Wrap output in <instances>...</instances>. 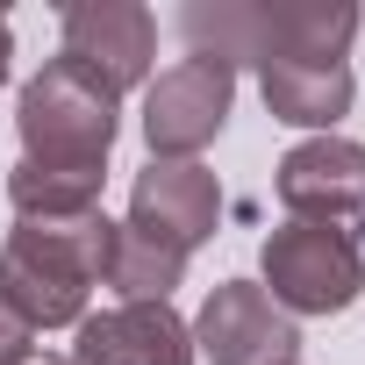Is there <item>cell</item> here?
Returning <instances> with one entry per match:
<instances>
[{
  "instance_id": "4fadbf2b",
  "label": "cell",
  "mask_w": 365,
  "mask_h": 365,
  "mask_svg": "<svg viewBox=\"0 0 365 365\" xmlns=\"http://www.w3.org/2000/svg\"><path fill=\"white\" fill-rule=\"evenodd\" d=\"M108 187V165H15L8 172V208L15 222H65V215H93Z\"/></svg>"
},
{
  "instance_id": "5bb4252c",
  "label": "cell",
  "mask_w": 365,
  "mask_h": 365,
  "mask_svg": "<svg viewBox=\"0 0 365 365\" xmlns=\"http://www.w3.org/2000/svg\"><path fill=\"white\" fill-rule=\"evenodd\" d=\"M179 279H187V251L115 222V251H108V272H101V287H115V301H172Z\"/></svg>"
},
{
  "instance_id": "30bf717a",
  "label": "cell",
  "mask_w": 365,
  "mask_h": 365,
  "mask_svg": "<svg viewBox=\"0 0 365 365\" xmlns=\"http://www.w3.org/2000/svg\"><path fill=\"white\" fill-rule=\"evenodd\" d=\"M258 15H265V65H344L358 36L351 0H258Z\"/></svg>"
},
{
  "instance_id": "6da1fadb",
  "label": "cell",
  "mask_w": 365,
  "mask_h": 365,
  "mask_svg": "<svg viewBox=\"0 0 365 365\" xmlns=\"http://www.w3.org/2000/svg\"><path fill=\"white\" fill-rule=\"evenodd\" d=\"M108 251H115L108 208L65 215V222H15L8 244H0V301L36 336L43 329H79L86 301L108 272Z\"/></svg>"
},
{
  "instance_id": "3957f363",
  "label": "cell",
  "mask_w": 365,
  "mask_h": 365,
  "mask_svg": "<svg viewBox=\"0 0 365 365\" xmlns=\"http://www.w3.org/2000/svg\"><path fill=\"white\" fill-rule=\"evenodd\" d=\"M258 287L301 322V315H344L365 294V251L344 230L315 222H279L258 244Z\"/></svg>"
},
{
  "instance_id": "8fae6325",
  "label": "cell",
  "mask_w": 365,
  "mask_h": 365,
  "mask_svg": "<svg viewBox=\"0 0 365 365\" xmlns=\"http://www.w3.org/2000/svg\"><path fill=\"white\" fill-rule=\"evenodd\" d=\"M258 93H265L272 122L336 136V122L351 115L358 79H351V65H265V72H258Z\"/></svg>"
},
{
  "instance_id": "9c48e42d",
  "label": "cell",
  "mask_w": 365,
  "mask_h": 365,
  "mask_svg": "<svg viewBox=\"0 0 365 365\" xmlns=\"http://www.w3.org/2000/svg\"><path fill=\"white\" fill-rule=\"evenodd\" d=\"M72 365H201V358L172 301H115L101 315L86 308V322L72 329Z\"/></svg>"
},
{
  "instance_id": "2e32d148",
  "label": "cell",
  "mask_w": 365,
  "mask_h": 365,
  "mask_svg": "<svg viewBox=\"0 0 365 365\" xmlns=\"http://www.w3.org/2000/svg\"><path fill=\"white\" fill-rule=\"evenodd\" d=\"M8 72H15V29H8V15H0V86H8Z\"/></svg>"
},
{
  "instance_id": "7c38bea8",
  "label": "cell",
  "mask_w": 365,
  "mask_h": 365,
  "mask_svg": "<svg viewBox=\"0 0 365 365\" xmlns=\"http://www.w3.org/2000/svg\"><path fill=\"white\" fill-rule=\"evenodd\" d=\"M179 43L201 65L244 72V65H265V15H258V0H187L179 8Z\"/></svg>"
},
{
  "instance_id": "7a4b0ae2",
  "label": "cell",
  "mask_w": 365,
  "mask_h": 365,
  "mask_svg": "<svg viewBox=\"0 0 365 365\" xmlns=\"http://www.w3.org/2000/svg\"><path fill=\"white\" fill-rule=\"evenodd\" d=\"M115 129H122V101L65 58H51L15 101V136L29 165H108Z\"/></svg>"
},
{
  "instance_id": "277c9868",
  "label": "cell",
  "mask_w": 365,
  "mask_h": 365,
  "mask_svg": "<svg viewBox=\"0 0 365 365\" xmlns=\"http://www.w3.org/2000/svg\"><path fill=\"white\" fill-rule=\"evenodd\" d=\"M58 58L79 65L93 86H108L115 101L150 86L158 65V15L143 0H72L58 15Z\"/></svg>"
},
{
  "instance_id": "52a82bcc",
  "label": "cell",
  "mask_w": 365,
  "mask_h": 365,
  "mask_svg": "<svg viewBox=\"0 0 365 365\" xmlns=\"http://www.w3.org/2000/svg\"><path fill=\"white\" fill-rule=\"evenodd\" d=\"M272 187H279L287 222H315V230L358 237V222H365V143H351V136H301L279 158Z\"/></svg>"
},
{
  "instance_id": "9a60e30c",
  "label": "cell",
  "mask_w": 365,
  "mask_h": 365,
  "mask_svg": "<svg viewBox=\"0 0 365 365\" xmlns=\"http://www.w3.org/2000/svg\"><path fill=\"white\" fill-rule=\"evenodd\" d=\"M29 358H36V329L0 301V365H29Z\"/></svg>"
},
{
  "instance_id": "5b68a950",
  "label": "cell",
  "mask_w": 365,
  "mask_h": 365,
  "mask_svg": "<svg viewBox=\"0 0 365 365\" xmlns=\"http://www.w3.org/2000/svg\"><path fill=\"white\" fill-rule=\"evenodd\" d=\"M230 108H237V72L201 65V58L165 65L143 86V143H150V158H179V165L201 158L222 136Z\"/></svg>"
},
{
  "instance_id": "8992f818",
  "label": "cell",
  "mask_w": 365,
  "mask_h": 365,
  "mask_svg": "<svg viewBox=\"0 0 365 365\" xmlns=\"http://www.w3.org/2000/svg\"><path fill=\"white\" fill-rule=\"evenodd\" d=\"M187 329H194L201 365H294L301 351V322L258 279H222Z\"/></svg>"
},
{
  "instance_id": "e0dca14e",
  "label": "cell",
  "mask_w": 365,
  "mask_h": 365,
  "mask_svg": "<svg viewBox=\"0 0 365 365\" xmlns=\"http://www.w3.org/2000/svg\"><path fill=\"white\" fill-rule=\"evenodd\" d=\"M294 365H301V358H294Z\"/></svg>"
},
{
  "instance_id": "ba28073f",
  "label": "cell",
  "mask_w": 365,
  "mask_h": 365,
  "mask_svg": "<svg viewBox=\"0 0 365 365\" xmlns=\"http://www.w3.org/2000/svg\"><path fill=\"white\" fill-rule=\"evenodd\" d=\"M215 222H222V187H215V172L201 165V158H150L143 172H136V187H129V230H143V237H158V244H172V251H201L208 237H215Z\"/></svg>"
}]
</instances>
